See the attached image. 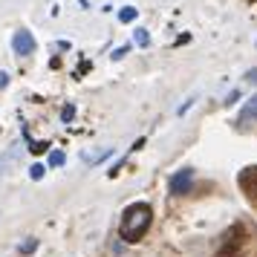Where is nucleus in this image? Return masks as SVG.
<instances>
[{
    "label": "nucleus",
    "mask_w": 257,
    "mask_h": 257,
    "mask_svg": "<svg viewBox=\"0 0 257 257\" xmlns=\"http://www.w3.org/2000/svg\"><path fill=\"white\" fill-rule=\"evenodd\" d=\"M237 98H240V90H231V93L225 95V107H231L234 101H237Z\"/></svg>",
    "instance_id": "nucleus-16"
},
{
    "label": "nucleus",
    "mask_w": 257,
    "mask_h": 257,
    "mask_svg": "<svg viewBox=\"0 0 257 257\" xmlns=\"http://www.w3.org/2000/svg\"><path fill=\"white\" fill-rule=\"evenodd\" d=\"M194 182V168H182L171 176V194H188V188Z\"/></svg>",
    "instance_id": "nucleus-3"
},
{
    "label": "nucleus",
    "mask_w": 257,
    "mask_h": 257,
    "mask_svg": "<svg viewBox=\"0 0 257 257\" xmlns=\"http://www.w3.org/2000/svg\"><path fill=\"white\" fill-rule=\"evenodd\" d=\"M136 18H139V9H136V6H124V9L118 12V21H121V24H133Z\"/></svg>",
    "instance_id": "nucleus-7"
},
{
    "label": "nucleus",
    "mask_w": 257,
    "mask_h": 257,
    "mask_svg": "<svg viewBox=\"0 0 257 257\" xmlns=\"http://www.w3.org/2000/svg\"><path fill=\"white\" fill-rule=\"evenodd\" d=\"M6 81H9V75H6V72L0 70V90H3V87H6Z\"/></svg>",
    "instance_id": "nucleus-17"
},
{
    "label": "nucleus",
    "mask_w": 257,
    "mask_h": 257,
    "mask_svg": "<svg viewBox=\"0 0 257 257\" xmlns=\"http://www.w3.org/2000/svg\"><path fill=\"white\" fill-rule=\"evenodd\" d=\"M64 162H67V156H64L61 151H52V153H49V165H52V168H61Z\"/></svg>",
    "instance_id": "nucleus-10"
},
{
    "label": "nucleus",
    "mask_w": 257,
    "mask_h": 257,
    "mask_svg": "<svg viewBox=\"0 0 257 257\" xmlns=\"http://www.w3.org/2000/svg\"><path fill=\"white\" fill-rule=\"evenodd\" d=\"M113 153H116L113 148H104V151H95V153H84V162L87 165H101L104 159H110Z\"/></svg>",
    "instance_id": "nucleus-6"
},
{
    "label": "nucleus",
    "mask_w": 257,
    "mask_h": 257,
    "mask_svg": "<svg viewBox=\"0 0 257 257\" xmlns=\"http://www.w3.org/2000/svg\"><path fill=\"white\" fill-rule=\"evenodd\" d=\"M248 121H257V95H251L243 104L240 116H237V124H248Z\"/></svg>",
    "instance_id": "nucleus-4"
},
{
    "label": "nucleus",
    "mask_w": 257,
    "mask_h": 257,
    "mask_svg": "<svg viewBox=\"0 0 257 257\" xmlns=\"http://www.w3.org/2000/svg\"><path fill=\"white\" fill-rule=\"evenodd\" d=\"M194 101H197V95H188L185 101H182V104H179V110H176V113H179V116H185L188 110H191V104H194Z\"/></svg>",
    "instance_id": "nucleus-11"
},
{
    "label": "nucleus",
    "mask_w": 257,
    "mask_h": 257,
    "mask_svg": "<svg viewBox=\"0 0 257 257\" xmlns=\"http://www.w3.org/2000/svg\"><path fill=\"white\" fill-rule=\"evenodd\" d=\"M47 148H49L47 142H29V151H35V153H44Z\"/></svg>",
    "instance_id": "nucleus-15"
},
{
    "label": "nucleus",
    "mask_w": 257,
    "mask_h": 257,
    "mask_svg": "<svg viewBox=\"0 0 257 257\" xmlns=\"http://www.w3.org/2000/svg\"><path fill=\"white\" fill-rule=\"evenodd\" d=\"M44 174H47L44 165H32V168H29V176H32V179H44Z\"/></svg>",
    "instance_id": "nucleus-12"
},
{
    "label": "nucleus",
    "mask_w": 257,
    "mask_h": 257,
    "mask_svg": "<svg viewBox=\"0 0 257 257\" xmlns=\"http://www.w3.org/2000/svg\"><path fill=\"white\" fill-rule=\"evenodd\" d=\"M133 41H136V47H148V44H151V35H148V29H136Z\"/></svg>",
    "instance_id": "nucleus-8"
},
{
    "label": "nucleus",
    "mask_w": 257,
    "mask_h": 257,
    "mask_svg": "<svg viewBox=\"0 0 257 257\" xmlns=\"http://www.w3.org/2000/svg\"><path fill=\"white\" fill-rule=\"evenodd\" d=\"M12 49H15V55H21V58L32 55V49H35V38H32V32L18 29V32L12 35Z\"/></svg>",
    "instance_id": "nucleus-2"
},
{
    "label": "nucleus",
    "mask_w": 257,
    "mask_h": 257,
    "mask_svg": "<svg viewBox=\"0 0 257 257\" xmlns=\"http://www.w3.org/2000/svg\"><path fill=\"white\" fill-rule=\"evenodd\" d=\"M18 159H21V145H12L9 151H6L3 156H0V174L6 171V165H15Z\"/></svg>",
    "instance_id": "nucleus-5"
},
{
    "label": "nucleus",
    "mask_w": 257,
    "mask_h": 257,
    "mask_svg": "<svg viewBox=\"0 0 257 257\" xmlns=\"http://www.w3.org/2000/svg\"><path fill=\"white\" fill-rule=\"evenodd\" d=\"M35 248H38V240H35V237H29L26 243L18 245V251H21V254H29V251H35Z\"/></svg>",
    "instance_id": "nucleus-9"
},
{
    "label": "nucleus",
    "mask_w": 257,
    "mask_h": 257,
    "mask_svg": "<svg viewBox=\"0 0 257 257\" xmlns=\"http://www.w3.org/2000/svg\"><path fill=\"white\" fill-rule=\"evenodd\" d=\"M130 49H133V47H130V44H124V47L113 49V61H121V58H124V55H127V52H130Z\"/></svg>",
    "instance_id": "nucleus-13"
},
{
    "label": "nucleus",
    "mask_w": 257,
    "mask_h": 257,
    "mask_svg": "<svg viewBox=\"0 0 257 257\" xmlns=\"http://www.w3.org/2000/svg\"><path fill=\"white\" fill-rule=\"evenodd\" d=\"M151 225V208L145 202H133L127 211H124V220H121V237L127 243H136L142 240V234L148 231Z\"/></svg>",
    "instance_id": "nucleus-1"
},
{
    "label": "nucleus",
    "mask_w": 257,
    "mask_h": 257,
    "mask_svg": "<svg viewBox=\"0 0 257 257\" xmlns=\"http://www.w3.org/2000/svg\"><path fill=\"white\" fill-rule=\"evenodd\" d=\"M72 116H75V107H72V104H67L64 110H61V121H70Z\"/></svg>",
    "instance_id": "nucleus-14"
}]
</instances>
